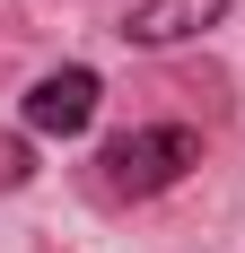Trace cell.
I'll return each mask as SVG.
<instances>
[{
    "label": "cell",
    "mask_w": 245,
    "mask_h": 253,
    "mask_svg": "<svg viewBox=\"0 0 245 253\" xmlns=\"http://www.w3.org/2000/svg\"><path fill=\"white\" fill-rule=\"evenodd\" d=\"M193 166H201V131L193 123H140V131H122V140L97 149V183L114 201H149V192L184 183Z\"/></svg>",
    "instance_id": "obj_1"
},
{
    "label": "cell",
    "mask_w": 245,
    "mask_h": 253,
    "mask_svg": "<svg viewBox=\"0 0 245 253\" xmlns=\"http://www.w3.org/2000/svg\"><path fill=\"white\" fill-rule=\"evenodd\" d=\"M237 0H140V9H122V44L140 52H167V44H193V35H210V26L228 18Z\"/></svg>",
    "instance_id": "obj_3"
},
{
    "label": "cell",
    "mask_w": 245,
    "mask_h": 253,
    "mask_svg": "<svg viewBox=\"0 0 245 253\" xmlns=\"http://www.w3.org/2000/svg\"><path fill=\"white\" fill-rule=\"evenodd\" d=\"M26 175H35V149L26 140H0V192H18Z\"/></svg>",
    "instance_id": "obj_4"
},
{
    "label": "cell",
    "mask_w": 245,
    "mask_h": 253,
    "mask_svg": "<svg viewBox=\"0 0 245 253\" xmlns=\"http://www.w3.org/2000/svg\"><path fill=\"white\" fill-rule=\"evenodd\" d=\"M97 96H105V79L88 70V61H61V70H44L35 87H26V131L35 140H79V131L97 123Z\"/></svg>",
    "instance_id": "obj_2"
}]
</instances>
